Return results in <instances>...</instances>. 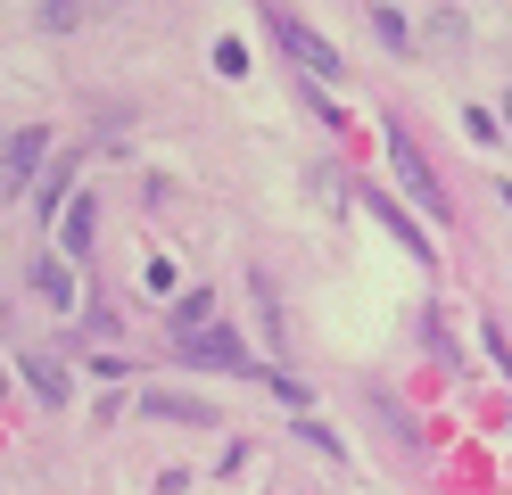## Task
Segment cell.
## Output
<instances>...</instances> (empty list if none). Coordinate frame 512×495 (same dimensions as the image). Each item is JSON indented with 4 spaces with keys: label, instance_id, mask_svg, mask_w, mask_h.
Returning <instances> with one entry per match:
<instances>
[{
    "label": "cell",
    "instance_id": "cell-12",
    "mask_svg": "<svg viewBox=\"0 0 512 495\" xmlns=\"http://www.w3.org/2000/svg\"><path fill=\"white\" fill-rule=\"evenodd\" d=\"M207 314H215V297H207V289H190L182 306H174V322H166V330H174V339H190V330H207Z\"/></svg>",
    "mask_w": 512,
    "mask_h": 495
},
{
    "label": "cell",
    "instance_id": "cell-1",
    "mask_svg": "<svg viewBox=\"0 0 512 495\" xmlns=\"http://www.w3.org/2000/svg\"><path fill=\"white\" fill-rule=\"evenodd\" d=\"M380 149H389V174H397V190L413 198V207H422V215H446V182H438V165L422 157V141H413L397 116L380 124Z\"/></svg>",
    "mask_w": 512,
    "mask_h": 495
},
{
    "label": "cell",
    "instance_id": "cell-13",
    "mask_svg": "<svg viewBox=\"0 0 512 495\" xmlns=\"http://www.w3.org/2000/svg\"><path fill=\"white\" fill-rule=\"evenodd\" d=\"M215 75H248V42H232V33H223V42H215Z\"/></svg>",
    "mask_w": 512,
    "mask_h": 495
},
{
    "label": "cell",
    "instance_id": "cell-11",
    "mask_svg": "<svg viewBox=\"0 0 512 495\" xmlns=\"http://www.w3.org/2000/svg\"><path fill=\"white\" fill-rule=\"evenodd\" d=\"M34 289L50 297V306H75V281H67V264H58V256H42V264H34Z\"/></svg>",
    "mask_w": 512,
    "mask_h": 495
},
{
    "label": "cell",
    "instance_id": "cell-14",
    "mask_svg": "<svg viewBox=\"0 0 512 495\" xmlns=\"http://www.w3.org/2000/svg\"><path fill=\"white\" fill-rule=\"evenodd\" d=\"M372 33H380L389 50H405V17H397V9H372Z\"/></svg>",
    "mask_w": 512,
    "mask_h": 495
},
{
    "label": "cell",
    "instance_id": "cell-7",
    "mask_svg": "<svg viewBox=\"0 0 512 495\" xmlns=\"http://www.w3.org/2000/svg\"><path fill=\"white\" fill-rule=\"evenodd\" d=\"M124 0H42V25L50 33H75V25H91V17H116Z\"/></svg>",
    "mask_w": 512,
    "mask_h": 495
},
{
    "label": "cell",
    "instance_id": "cell-15",
    "mask_svg": "<svg viewBox=\"0 0 512 495\" xmlns=\"http://www.w3.org/2000/svg\"><path fill=\"white\" fill-rule=\"evenodd\" d=\"M504 124H512V99H504Z\"/></svg>",
    "mask_w": 512,
    "mask_h": 495
},
{
    "label": "cell",
    "instance_id": "cell-8",
    "mask_svg": "<svg viewBox=\"0 0 512 495\" xmlns=\"http://www.w3.org/2000/svg\"><path fill=\"white\" fill-rule=\"evenodd\" d=\"M75 165H83V157L67 149V157L50 165V182H34V207H42V223H50V215H67V198H75Z\"/></svg>",
    "mask_w": 512,
    "mask_h": 495
},
{
    "label": "cell",
    "instance_id": "cell-4",
    "mask_svg": "<svg viewBox=\"0 0 512 495\" xmlns=\"http://www.w3.org/2000/svg\"><path fill=\"white\" fill-rule=\"evenodd\" d=\"M50 149V124H25L9 132V149H0V198H17V190H34V165Z\"/></svg>",
    "mask_w": 512,
    "mask_h": 495
},
{
    "label": "cell",
    "instance_id": "cell-6",
    "mask_svg": "<svg viewBox=\"0 0 512 495\" xmlns=\"http://www.w3.org/2000/svg\"><path fill=\"white\" fill-rule=\"evenodd\" d=\"M364 207L380 215V231H397V248H405V256H422V264H430V231H422V223H413V215L397 207V198H389V190H364Z\"/></svg>",
    "mask_w": 512,
    "mask_h": 495
},
{
    "label": "cell",
    "instance_id": "cell-10",
    "mask_svg": "<svg viewBox=\"0 0 512 495\" xmlns=\"http://www.w3.org/2000/svg\"><path fill=\"white\" fill-rule=\"evenodd\" d=\"M25 380H34V396H42V405H67V372H58L50 355H25Z\"/></svg>",
    "mask_w": 512,
    "mask_h": 495
},
{
    "label": "cell",
    "instance_id": "cell-2",
    "mask_svg": "<svg viewBox=\"0 0 512 495\" xmlns=\"http://www.w3.org/2000/svg\"><path fill=\"white\" fill-rule=\"evenodd\" d=\"M265 25H273V42L290 50V58L306 66V75H323V83H339V75H347V58H339V50L323 42V33H306V25L290 17V9H281V0H265Z\"/></svg>",
    "mask_w": 512,
    "mask_h": 495
},
{
    "label": "cell",
    "instance_id": "cell-3",
    "mask_svg": "<svg viewBox=\"0 0 512 495\" xmlns=\"http://www.w3.org/2000/svg\"><path fill=\"white\" fill-rule=\"evenodd\" d=\"M174 355L190 372H248V339L232 322H207V330H190V339H174Z\"/></svg>",
    "mask_w": 512,
    "mask_h": 495
},
{
    "label": "cell",
    "instance_id": "cell-9",
    "mask_svg": "<svg viewBox=\"0 0 512 495\" xmlns=\"http://www.w3.org/2000/svg\"><path fill=\"white\" fill-rule=\"evenodd\" d=\"M141 413H149V421H190V429H207V421H215L199 396H166V388H157V396H141Z\"/></svg>",
    "mask_w": 512,
    "mask_h": 495
},
{
    "label": "cell",
    "instance_id": "cell-5",
    "mask_svg": "<svg viewBox=\"0 0 512 495\" xmlns=\"http://www.w3.org/2000/svg\"><path fill=\"white\" fill-rule=\"evenodd\" d=\"M91 240H100V198L75 190L67 215H58V256H91Z\"/></svg>",
    "mask_w": 512,
    "mask_h": 495
}]
</instances>
